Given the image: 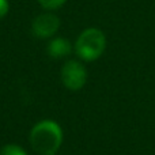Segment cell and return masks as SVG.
I'll return each mask as SVG.
<instances>
[{"label":"cell","instance_id":"cell-1","mask_svg":"<svg viewBox=\"0 0 155 155\" xmlns=\"http://www.w3.org/2000/svg\"><path fill=\"white\" fill-rule=\"evenodd\" d=\"M61 127L53 120L40 121L30 132V144L40 155H54L61 147Z\"/></svg>","mask_w":155,"mask_h":155},{"label":"cell","instance_id":"cell-5","mask_svg":"<svg viewBox=\"0 0 155 155\" xmlns=\"http://www.w3.org/2000/svg\"><path fill=\"white\" fill-rule=\"evenodd\" d=\"M72 52V45L68 40L65 38H54L49 42L48 45V53L49 56L54 57V59H61V57H65Z\"/></svg>","mask_w":155,"mask_h":155},{"label":"cell","instance_id":"cell-6","mask_svg":"<svg viewBox=\"0 0 155 155\" xmlns=\"http://www.w3.org/2000/svg\"><path fill=\"white\" fill-rule=\"evenodd\" d=\"M0 155H27V153L16 144H7L2 148Z\"/></svg>","mask_w":155,"mask_h":155},{"label":"cell","instance_id":"cell-8","mask_svg":"<svg viewBox=\"0 0 155 155\" xmlns=\"http://www.w3.org/2000/svg\"><path fill=\"white\" fill-rule=\"evenodd\" d=\"M8 8H10V5H8L7 0H0V18L7 15Z\"/></svg>","mask_w":155,"mask_h":155},{"label":"cell","instance_id":"cell-3","mask_svg":"<svg viewBox=\"0 0 155 155\" xmlns=\"http://www.w3.org/2000/svg\"><path fill=\"white\" fill-rule=\"evenodd\" d=\"M61 80L65 87L70 88V90H80L86 84L87 71L79 61L70 60L61 68Z\"/></svg>","mask_w":155,"mask_h":155},{"label":"cell","instance_id":"cell-2","mask_svg":"<svg viewBox=\"0 0 155 155\" xmlns=\"http://www.w3.org/2000/svg\"><path fill=\"white\" fill-rule=\"evenodd\" d=\"M106 48V37L99 29L90 27L83 30L75 42V52L82 60L94 61L102 56Z\"/></svg>","mask_w":155,"mask_h":155},{"label":"cell","instance_id":"cell-4","mask_svg":"<svg viewBox=\"0 0 155 155\" xmlns=\"http://www.w3.org/2000/svg\"><path fill=\"white\" fill-rule=\"evenodd\" d=\"M60 27V19L57 15L51 12H45L38 15L37 18L33 21L31 29L33 33L35 34V37L38 38H49L53 34H56V31Z\"/></svg>","mask_w":155,"mask_h":155},{"label":"cell","instance_id":"cell-7","mask_svg":"<svg viewBox=\"0 0 155 155\" xmlns=\"http://www.w3.org/2000/svg\"><path fill=\"white\" fill-rule=\"evenodd\" d=\"M41 5H42L45 10H56V8L61 7L65 3V0H38Z\"/></svg>","mask_w":155,"mask_h":155}]
</instances>
